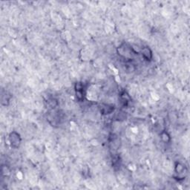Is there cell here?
<instances>
[{
    "label": "cell",
    "mask_w": 190,
    "mask_h": 190,
    "mask_svg": "<svg viewBox=\"0 0 190 190\" xmlns=\"http://www.w3.org/2000/svg\"><path fill=\"white\" fill-rule=\"evenodd\" d=\"M9 140H10V145L13 148H18L21 143V137L19 134L16 132H13L9 135Z\"/></svg>",
    "instance_id": "obj_1"
},
{
    "label": "cell",
    "mask_w": 190,
    "mask_h": 190,
    "mask_svg": "<svg viewBox=\"0 0 190 190\" xmlns=\"http://www.w3.org/2000/svg\"><path fill=\"white\" fill-rule=\"evenodd\" d=\"M84 86L82 83H77L75 85V91H76L77 98L80 101L83 100L84 98Z\"/></svg>",
    "instance_id": "obj_2"
},
{
    "label": "cell",
    "mask_w": 190,
    "mask_h": 190,
    "mask_svg": "<svg viewBox=\"0 0 190 190\" xmlns=\"http://www.w3.org/2000/svg\"><path fill=\"white\" fill-rule=\"evenodd\" d=\"M142 56L147 61H151L152 59V51L149 47H144L141 50Z\"/></svg>",
    "instance_id": "obj_3"
},
{
    "label": "cell",
    "mask_w": 190,
    "mask_h": 190,
    "mask_svg": "<svg viewBox=\"0 0 190 190\" xmlns=\"http://www.w3.org/2000/svg\"><path fill=\"white\" fill-rule=\"evenodd\" d=\"M114 106H109V105H104L100 109V112L103 114H109L114 111Z\"/></svg>",
    "instance_id": "obj_4"
},
{
    "label": "cell",
    "mask_w": 190,
    "mask_h": 190,
    "mask_svg": "<svg viewBox=\"0 0 190 190\" xmlns=\"http://www.w3.org/2000/svg\"><path fill=\"white\" fill-rule=\"evenodd\" d=\"M160 138H161L162 141L164 142V143H169L171 139L170 136L168 134V132H165V131L161 132V134H160Z\"/></svg>",
    "instance_id": "obj_5"
},
{
    "label": "cell",
    "mask_w": 190,
    "mask_h": 190,
    "mask_svg": "<svg viewBox=\"0 0 190 190\" xmlns=\"http://www.w3.org/2000/svg\"><path fill=\"white\" fill-rule=\"evenodd\" d=\"M184 170V166L180 163H177L175 166V171L177 173H181Z\"/></svg>",
    "instance_id": "obj_6"
}]
</instances>
